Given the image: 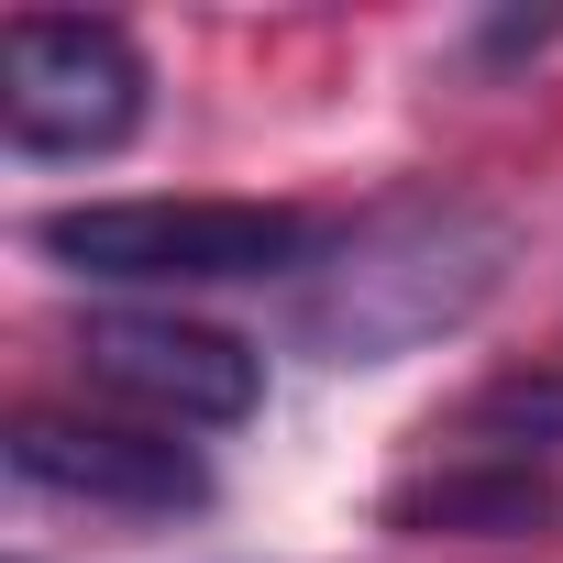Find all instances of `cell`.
Returning a JSON list of instances; mask_svg holds the SVG:
<instances>
[{
  "mask_svg": "<svg viewBox=\"0 0 563 563\" xmlns=\"http://www.w3.org/2000/svg\"><path fill=\"white\" fill-rule=\"evenodd\" d=\"M508 232L464 199H398L376 221H354L310 276H299V332L332 365H398L409 343L475 321V299L497 288Z\"/></svg>",
  "mask_w": 563,
  "mask_h": 563,
  "instance_id": "cell-1",
  "label": "cell"
},
{
  "mask_svg": "<svg viewBox=\"0 0 563 563\" xmlns=\"http://www.w3.org/2000/svg\"><path fill=\"white\" fill-rule=\"evenodd\" d=\"M34 254L89 288H243V276H310L321 221L288 199H78L34 221Z\"/></svg>",
  "mask_w": 563,
  "mask_h": 563,
  "instance_id": "cell-2",
  "label": "cell"
},
{
  "mask_svg": "<svg viewBox=\"0 0 563 563\" xmlns=\"http://www.w3.org/2000/svg\"><path fill=\"white\" fill-rule=\"evenodd\" d=\"M144 45L89 12H23L0 34V133L23 155H111L144 133Z\"/></svg>",
  "mask_w": 563,
  "mask_h": 563,
  "instance_id": "cell-3",
  "label": "cell"
},
{
  "mask_svg": "<svg viewBox=\"0 0 563 563\" xmlns=\"http://www.w3.org/2000/svg\"><path fill=\"white\" fill-rule=\"evenodd\" d=\"M78 376L100 398H122L133 420H155V431H232V420L265 409V365L232 332L188 321V310H89L78 321Z\"/></svg>",
  "mask_w": 563,
  "mask_h": 563,
  "instance_id": "cell-4",
  "label": "cell"
},
{
  "mask_svg": "<svg viewBox=\"0 0 563 563\" xmlns=\"http://www.w3.org/2000/svg\"><path fill=\"white\" fill-rule=\"evenodd\" d=\"M12 475L34 497L67 508H111V519H188L210 508V464L155 431V420H89V409H23L12 420Z\"/></svg>",
  "mask_w": 563,
  "mask_h": 563,
  "instance_id": "cell-5",
  "label": "cell"
},
{
  "mask_svg": "<svg viewBox=\"0 0 563 563\" xmlns=\"http://www.w3.org/2000/svg\"><path fill=\"white\" fill-rule=\"evenodd\" d=\"M387 519L420 530V541H442V530L453 541H519V530H552L563 497H552L541 464H497V453H442L431 442V464L409 486H387Z\"/></svg>",
  "mask_w": 563,
  "mask_h": 563,
  "instance_id": "cell-6",
  "label": "cell"
},
{
  "mask_svg": "<svg viewBox=\"0 0 563 563\" xmlns=\"http://www.w3.org/2000/svg\"><path fill=\"white\" fill-rule=\"evenodd\" d=\"M431 442H442V453H497V464H541V475H552V453H563V376H497V387H475Z\"/></svg>",
  "mask_w": 563,
  "mask_h": 563,
  "instance_id": "cell-7",
  "label": "cell"
}]
</instances>
